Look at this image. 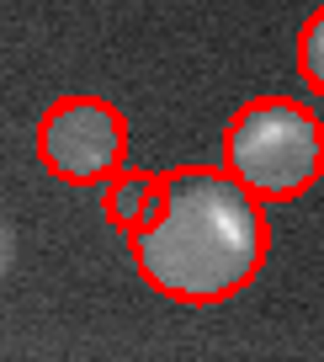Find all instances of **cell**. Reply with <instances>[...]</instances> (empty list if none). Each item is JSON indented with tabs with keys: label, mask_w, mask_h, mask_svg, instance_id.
<instances>
[{
	"label": "cell",
	"mask_w": 324,
	"mask_h": 362,
	"mask_svg": "<svg viewBox=\"0 0 324 362\" xmlns=\"http://www.w3.org/2000/svg\"><path fill=\"white\" fill-rule=\"evenodd\" d=\"M319 6H324V0H319Z\"/></svg>",
	"instance_id": "obj_6"
},
{
	"label": "cell",
	"mask_w": 324,
	"mask_h": 362,
	"mask_svg": "<svg viewBox=\"0 0 324 362\" xmlns=\"http://www.w3.org/2000/svg\"><path fill=\"white\" fill-rule=\"evenodd\" d=\"M37 160L64 187H107L128 160V117L101 96H64L37 117Z\"/></svg>",
	"instance_id": "obj_3"
},
{
	"label": "cell",
	"mask_w": 324,
	"mask_h": 362,
	"mask_svg": "<svg viewBox=\"0 0 324 362\" xmlns=\"http://www.w3.org/2000/svg\"><path fill=\"white\" fill-rule=\"evenodd\" d=\"M160 192V176L155 170H117L107 187H101V214H107V224L112 229H133L138 218L149 214V203H155Z\"/></svg>",
	"instance_id": "obj_4"
},
{
	"label": "cell",
	"mask_w": 324,
	"mask_h": 362,
	"mask_svg": "<svg viewBox=\"0 0 324 362\" xmlns=\"http://www.w3.org/2000/svg\"><path fill=\"white\" fill-rule=\"evenodd\" d=\"M298 75H303L308 90L324 96V6L303 22V33H298Z\"/></svg>",
	"instance_id": "obj_5"
},
{
	"label": "cell",
	"mask_w": 324,
	"mask_h": 362,
	"mask_svg": "<svg viewBox=\"0 0 324 362\" xmlns=\"http://www.w3.org/2000/svg\"><path fill=\"white\" fill-rule=\"evenodd\" d=\"M224 165L260 203H292L324 170V128L303 102L287 96L245 102L224 128Z\"/></svg>",
	"instance_id": "obj_2"
},
{
	"label": "cell",
	"mask_w": 324,
	"mask_h": 362,
	"mask_svg": "<svg viewBox=\"0 0 324 362\" xmlns=\"http://www.w3.org/2000/svg\"><path fill=\"white\" fill-rule=\"evenodd\" d=\"M138 277L176 304H224L266 267V208L234 170L176 165L160 176L149 214L128 229Z\"/></svg>",
	"instance_id": "obj_1"
}]
</instances>
